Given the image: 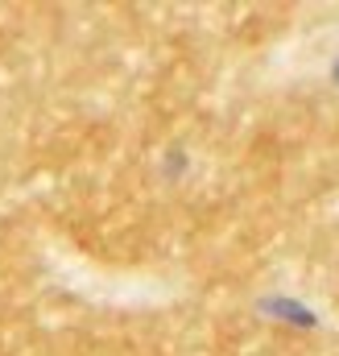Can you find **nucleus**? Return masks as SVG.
I'll list each match as a JSON object with an SVG mask.
<instances>
[{
    "label": "nucleus",
    "instance_id": "1",
    "mask_svg": "<svg viewBox=\"0 0 339 356\" xmlns=\"http://www.w3.org/2000/svg\"><path fill=\"white\" fill-rule=\"evenodd\" d=\"M336 79H339V63H336Z\"/></svg>",
    "mask_w": 339,
    "mask_h": 356
}]
</instances>
